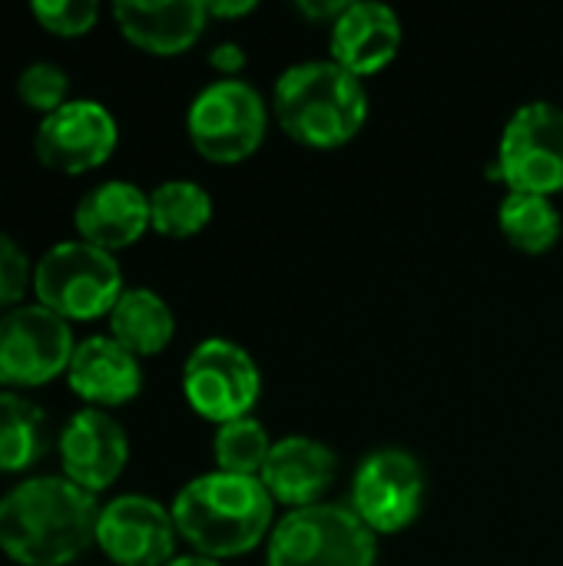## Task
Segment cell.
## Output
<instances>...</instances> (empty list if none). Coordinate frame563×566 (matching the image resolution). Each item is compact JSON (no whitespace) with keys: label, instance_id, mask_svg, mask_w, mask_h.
<instances>
[{"label":"cell","instance_id":"obj_5","mask_svg":"<svg viewBox=\"0 0 563 566\" xmlns=\"http://www.w3.org/2000/svg\"><path fill=\"white\" fill-rule=\"evenodd\" d=\"M375 534L348 504L289 511L269 534V566H375Z\"/></svg>","mask_w":563,"mask_h":566},{"label":"cell","instance_id":"obj_25","mask_svg":"<svg viewBox=\"0 0 563 566\" xmlns=\"http://www.w3.org/2000/svg\"><path fill=\"white\" fill-rule=\"evenodd\" d=\"M30 17L37 20L40 30L73 40V36H86L96 27L100 3L96 0H33Z\"/></svg>","mask_w":563,"mask_h":566},{"label":"cell","instance_id":"obj_7","mask_svg":"<svg viewBox=\"0 0 563 566\" xmlns=\"http://www.w3.org/2000/svg\"><path fill=\"white\" fill-rule=\"evenodd\" d=\"M514 192H563V106L531 99L504 123L498 156L488 169Z\"/></svg>","mask_w":563,"mask_h":566},{"label":"cell","instance_id":"obj_22","mask_svg":"<svg viewBox=\"0 0 563 566\" xmlns=\"http://www.w3.org/2000/svg\"><path fill=\"white\" fill-rule=\"evenodd\" d=\"M212 219V196L192 179H166L149 192V226L166 239H189Z\"/></svg>","mask_w":563,"mask_h":566},{"label":"cell","instance_id":"obj_23","mask_svg":"<svg viewBox=\"0 0 563 566\" xmlns=\"http://www.w3.org/2000/svg\"><path fill=\"white\" fill-rule=\"evenodd\" d=\"M272 438L262 428V421H256L252 415L226 421L216 428L212 438V458H216V471L226 474H246V478H259L269 451H272Z\"/></svg>","mask_w":563,"mask_h":566},{"label":"cell","instance_id":"obj_18","mask_svg":"<svg viewBox=\"0 0 563 566\" xmlns=\"http://www.w3.org/2000/svg\"><path fill=\"white\" fill-rule=\"evenodd\" d=\"M402 40H405V27L392 7L375 0H358L335 17L329 50L335 63L352 70L355 76H368L385 70L398 56Z\"/></svg>","mask_w":563,"mask_h":566},{"label":"cell","instance_id":"obj_26","mask_svg":"<svg viewBox=\"0 0 563 566\" xmlns=\"http://www.w3.org/2000/svg\"><path fill=\"white\" fill-rule=\"evenodd\" d=\"M30 285H33V262L7 232H0V315L23 305L20 298L27 295Z\"/></svg>","mask_w":563,"mask_h":566},{"label":"cell","instance_id":"obj_8","mask_svg":"<svg viewBox=\"0 0 563 566\" xmlns=\"http://www.w3.org/2000/svg\"><path fill=\"white\" fill-rule=\"evenodd\" d=\"M76 352L73 325L43 308L23 302L0 315V388L27 391L66 378Z\"/></svg>","mask_w":563,"mask_h":566},{"label":"cell","instance_id":"obj_29","mask_svg":"<svg viewBox=\"0 0 563 566\" xmlns=\"http://www.w3.org/2000/svg\"><path fill=\"white\" fill-rule=\"evenodd\" d=\"M348 3H342V0H335V3H312V0H302L299 3V13H305V17H312V20H332L335 23V17L345 10Z\"/></svg>","mask_w":563,"mask_h":566},{"label":"cell","instance_id":"obj_27","mask_svg":"<svg viewBox=\"0 0 563 566\" xmlns=\"http://www.w3.org/2000/svg\"><path fill=\"white\" fill-rule=\"evenodd\" d=\"M209 66L222 73V80H236V73L246 66V50L236 40H222L209 50Z\"/></svg>","mask_w":563,"mask_h":566},{"label":"cell","instance_id":"obj_13","mask_svg":"<svg viewBox=\"0 0 563 566\" xmlns=\"http://www.w3.org/2000/svg\"><path fill=\"white\" fill-rule=\"evenodd\" d=\"M56 458L66 481L90 494H103L129 464V438L110 411L80 408L56 434Z\"/></svg>","mask_w":563,"mask_h":566},{"label":"cell","instance_id":"obj_6","mask_svg":"<svg viewBox=\"0 0 563 566\" xmlns=\"http://www.w3.org/2000/svg\"><path fill=\"white\" fill-rule=\"evenodd\" d=\"M269 109L262 93L246 80L206 83L186 113V133L196 153L216 166L249 159L265 139Z\"/></svg>","mask_w":563,"mask_h":566},{"label":"cell","instance_id":"obj_1","mask_svg":"<svg viewBox=\"0 0 563 566\" xmlns=\"http://www.w3.org/2000/svg\"><path fill=\"white\" fill-rule=\"evenodd\" d=\"M96 494L63 474H40L0 497V554L17 566H66L96 544Z\"/></svg>","mask_w":563,"mask_h":566},{"label":"cell","instance_id":"obj_11","mask_svg":"<svg viewBox=\"0 0 563 566\" xmlns=\"http://www.w3.org/2000/svg\"><path fill=\"white\" fill-rule=\"evenodd\" d=\"M116 116L100 99L73 96L50 116H40L33 133V156L53 172L83 176L100 169L116 153Z\"/></svg>","mask_w":563,"mask_h":566},{"label":"cell","instance_id":"obj_24","mask_svg":"<svg viewBox=\"0 0 563 566\" xmlns=\"http://www.w3.org/2000/svg\"><path fill=\"white\" fill-rule=\"evenodd\" d=\"M17 96L27 109L50 116L66 99H73L70 96V73L53 60H33L17 76Z\"/></svg>","mask_w":563,"mask_h":566},{"label":"cell","instance_id":"obj_9","mask_svg":"<svg viewBox=\"0 0 563 566\" xmlns=\"http://www.w3.org/2000/svg\"><path fill=\"white\" fill-rule=\"evenodd\" d=\"M259 391V365L232 338H202L183 365V395L189 408L212 424L246 418Z\"/></svg>","mask_w":563,"mask_h":566},{"label":"cell","instance_id":"obj_28","mask_svg":"<svg viewBox=\"0 0 563 566\" xmlns=\"http://www.w3.org/2000/svg\"><path fill=\"white\" fill-rule=\"evenodd\" d=\"M206 10H209V17L232 20V17H246V13H252V10H256V0H232V3L216 0V3H206Z\"/></svg>","mask_w":563,"mask_h":566},{"label":"cell","instance_id":"obj_3","mask_svg":"<svg viewBox=\"0 0 563 566\" xmlns=\"http://www.w3.org/2000/svg\"><path fill=\"white\" fill-rule=\"evenodd\" d=\"M279 126L302 146L335 149L365 126L368 93L362 76L329 60H302L282 70L272 90Z\"/></svg>","mask_w":563,"mask_h":566},{"label":"cell","instance_id":"obj_4","mask_svg":"<svg viewBox=\"0 0 563 566\" xmlns=\"http://www.w3.org/2000/svg\"><path fill=\"white\" fill-rule=\"evenodd\" d=\"M33 302L60 315L63 322L110 318L113 305L126 292L123 269L113 252H103L83 239L53 242L33 262Z\"/></svg>","mask_w":563,"mask_h":566},{"label":"cell","instance_id":"obj_19","mask_svg":"<svg viewBox=\"0 0 563 566\" xmlns=\"http://www.w3.org/2000/svg\"><path fill=\"white\" fill-rule=\"evenodd\" d=\"M106 322L110 335L136 358H153L166 352L176 335V315L169 302L146 285L126 289Z\"/></svg>","mask_w":563,"mask_h":566},{"label":"cell","instance_id":"obj_16","mask_svg":"<svg viewBox=\"0 0 563 566\" xmlns=\"http://www.w3.org/2000/svg\"><path fill=\"white\" fill-rule=\"evenodd\" d=\"M335 474L338 458L329 444L305 434H289L272 444L259 481L265 484L275 504L299 511L322 504V494L335 484Z\"/></svg>","mask_w":563,"mask_h":566},{"label":"cell","instance_id":"obj_20","mask_svg":"<svg viewBox=\"0 0 563 566\" xmlns=\"http://www.w3.org/2000/svg\"><path fill=\"white\" fill-rule=\"evenodd\" d=\"M50 448L46 415L20 391H0V474L30 471Z\"/></svg>","mask_w":563,"mask_h":566},{"label":"cell","instance_id":"obj_30","mask_svg":"<svg viewBox=\"0 0 563 566\" xmlns=\"http://www.w3.org/2000/svg\"><path fill=\"white\" fill-rule=\"evenodd\" d=\"M166 566H222V564H219V560H209V557L192 554V557H173Z\"/></svg>","mask_w":563,"mask_h":566},{"label":"cell","instance_id":"obj_12","mask_svg":"<svg viewBox=\"0 0 563 566\" xmlns=\"http://www.w3.org/2000/svg\"><path fill=\"white\" fill-rule=\"evenodd\" d=\"M173 511L146 494H119L100 507L96 547L113 566H166L176 557Z\"/></svg>","mask_w":563,"mask_h":566},{"label":"cell","instance_id":"obj_17","mask_svg":"<svg viewBox=\"0 0 563 566\" xmlns=\"http://www.w3.org/2000/svg\"><path fill=\"white\" fill-rule=\"evenodd\" d=\"M113 20L136 50L179 56L202 36L209 10L202 0H116Z\"/></svg>","mask_w":563,"mask_h":566},{"label":"cell","instance_id":"obj_21","mask_svg":"<svg viewBox=\"0 0 563 566\" xmlns=\"http://www.w3.org/2000/svg\"><path fill=\"white\" fill-rule=\"evenodd\" d=\"M498 226L514 249L531 255L554 249L563 232V219L551 196L514 192V189L498 206Z\"/></svg>","mask_w":563,"mask_h":566},{"label":"cell","instance_id":"obj_2","mask_svg":"<svg viewBox=\"0 0 563 566\" xmlns=\"http://www.w3.org/2000/svg\"><path fill=\"white\" fill-rule=\"evenodd\" d=\"M169 511L179 537L199 557L229 560L272 534L275 501L259 478L209 471L183 484Z\"/></svg>","mask_w":563,"mask_h":566},{"label":"cell","instance_id":"obj_15","mask_svg":"<svg viewBox=\"0 0 563 566\" xmlns=\"http://www.w3.org/2000/svg\"><path fill=\"white\" fill-rule=\"evenodd\" d=\"M66 385L86 408H119L143 391V365L113 335H90L76 342Z\"/></svg>","mask_w":563,"mask_h":566},{"label":"cell","instance_id":"obj_14","mask_svg":"<svg viewBox=\"0 0 563 566\" xmlns=\"http://www.w3.org/2000/svg\"><path fill=\"white\" fill-rule=\"evenodd\" d=\"M73 229L76 239L116 255L119 249L136 245L146 229H153L149 192L126 179H106L80 196L73 209Z\"/></svg>","mask_w":563,"mask_h":566},{"label":"cell","instance_id":"obj_10","mask_svg":"<svg viewBox=\"0 0 563 566\" xmlns=\"http://www.w3.org/2000/svg\"><path fill=\"white\" fill-rule=\"evenodd\" d=\"M425 468L402 448H378L355 468L352 511L372 534H398L421 514Z\"/></svg>","mask_w":563,"mask_h":566}]
</instances>
